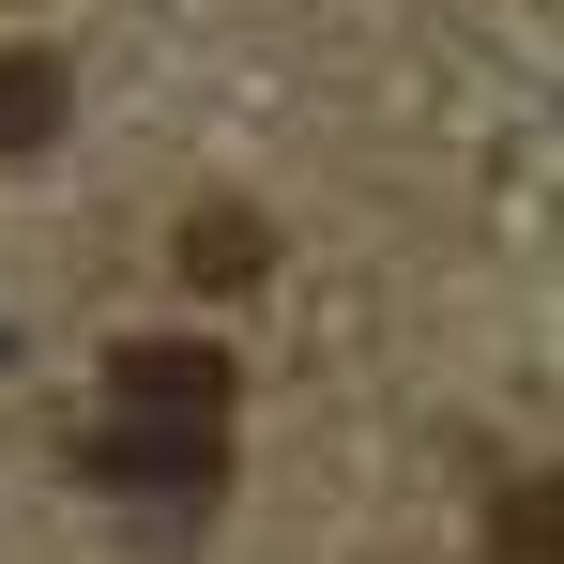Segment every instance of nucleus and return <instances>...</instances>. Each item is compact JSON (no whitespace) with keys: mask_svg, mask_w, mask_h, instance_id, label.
I'll return each mask as SVG.
<instances>
[{"mask_svg":"<svg viewBox=\"0 0 564 564\" xmlns=\"http://www.w3.org/2000/svg\"><path fill=\"white\" fill-rule=\"evenodd\" d=\"M77 458H93V488H138V503H214L229 488V412H138V397H107V427Z\"/></svg>","mask_w":564,"mask_h":564,"instance_id":"1","label":"nucleus"},{"mask_svg":"<svg viewBox=\"0 0 564 564\" xmlns=\"http://www.w3.org/2000/svg\"><path fill=\"white\" fill-rule=\"evenodd\" d=\"M107 397H138V412H229V351H198V336H138V351H107Z\"/></svg>","mask_w":564,"mask_h":564,"instance_id":"2","label":"nucleus"},{"mask_svg":"<svg viewBox=\"0 0 564 564\" xmlns=\"http://www.w3.org/2000/svg\"><path fill=\"white\" fill-rule=\"evenodd\" d=\"M62 107H77V77H62L46 46H0V153H46Z\"/></svg>","mask_w":564,"mask_h":564,"instance_id":"3","label":"nucleus"},{"mask_svg":"<svg viewBox=\"0 0 564 564\" xmlns=\"http://www.w3.org/2000/svg\"><path fill=\"white\" fill-rule=\"evenodd\" d=\"M184 275H198V290H245V275H260V214H229V198L184 214Z\"/></svg>","mask_w":564,"mask_h":564,"instance_id":"4","label":"nucleus"},{"mask_svg":"<svg viewBox=\"0 0 564 564\" xmlns=\"http://www.w3.org/2000/svg\"><path fill=\"white\" fill-rule=\"evenodd\" d=\"M503 564H564V473H534V488H503Z\"/></svg>","mask_w":564,"mask_h":564,"instance_id":"5","label":"nucleus"}]
</instances>
